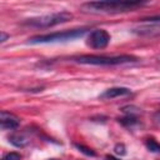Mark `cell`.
Returning <instances> with one entry per match:
<instances>
[{
	"instance_id": "cell-1",
	"label": "cell",
	"mask_w": 160,
	"mask_h": 160,
	"mask_svg": "<svg viewBox=\"0 0 160 160\" xmlns=\"http://www.w3.org/2000/svg\"><path fill=\"white\" fill-rule=\"evenodd\" d=\"M142 5H145L142 1H90L84 2L81 9L94 14H118L131 11Z\"/></svg>"
},
{
	"instance_id": "cell-2",
	"label": "cell",
	"mask_w": 160,
	"mask_h": 160,
	"mask_svg": "<svg viewBox=\"0 0 160 160\" xmlns=\"http://www.w3.org/2000/svg\"><path fill=\"white\" fill-rule=\"evenodd\" d=\"M72 19V14L69 11H59V12H52V14H46L31 19H26L22 25L35 28V29H46V28H52L64 22H68Z\"/></svg>"
},
{
	"instance_id": "cell-3",
	"label": "cell",
	"mask_w": 160,
	"mask_h": 160,
	"mask_svg": "<svg viewBox=\"0 0 160 160\" xmlns=\"http://www.w3.org/2000/svg\"><path fill=\"white\" fill-rule=\"evenodd\" d=\"M74 60L79 64H86V65H121V64L134 62L138 60V58L132 55H115V56L80 55L78 58H74Z\"/></svg>"
},
{
	"instance_id": "cell-4",
	"label": "cell",
	"mask_w": 160,
	"mask_h": 160,
	"mask_svg": "<svg viewBox=\"0 0 160 160\" xmlns=\"http://www.w3.org/2000/svg\"><path fill=\"white\" fill-rule=\"evenodd\" d=\"M88 32V29H72V30H66V31H58V32H51V34H45V35H36L29 39V44H48V42H60V41H69V40H75L78 38L84 36Z\"/></svg>"
},
{
	"instance_id": "cell-5",
	"label": "cell",
	"mask_w": 160,
	"mask_h": 160,
	"mask_svg": "<svg viewBox=\"0 0 160 160\" xmlns=\"http://www.w3.org/2000/svg\"><path fill=\"white\" fill-rule=\"evenodd\" d=\"M111 40L110 34L104 29H95L92 30L86 40L88 46L92 49H105Z\"/></svg>"
},
{
	"instance_id": "cell-6",
	"label": "cell",
	"mask_w": 160,
	"mask_h": 160,
	"mask_svg": "<svg viewBox=\"0 0 160 160\" xmlns=\"http://www.w3.org/2000/svg\"><path fill=\"white\" fill-rule=\"evenodd\" d=\"M20 125V119L6 110H2L0 112V126L2 130H15Z\"/></svg>"
},
{
	"instance_id": "cell-7",
	"label": "cell",
	"mask_w": 160,
	"mask_h": 160,
	"mask_svg": "<svg viewBox=\"0 0 160 160\" xmlns=\"http://www.w3.org/2000/svg\"><path fill=\"white\" fill-rule=\"evenodd\" d=\"M132 91L128 88H122V86H116V88H110L108 90H105L100 96L99 99L101 100H111V99H115V98H121V96H129L131 95Z\"/></svg>"
},
{
	"instance_id": "cell-8",
	"label": "cell",
	"mask_w": 160,
	"mask_h": 160,
	"mask_svg": "<svg viewBox=\"0 0 160 160\" xmlns=\"http://www.w3.org/2000/svg\"><path fill=\"white\" fill-rule=\"evenodd\" d=\"M8 140L11 145L16 148H25L30 142L29 136H26L24 132H12L11 135L8 136Z\"/></svg>"
},
{
	"instance_id": "cell-9",
	"label": "cell",
	"mask_w": 160,
	"mask_h": 160,
	"mask_svg": "<svg viewBox=\"0 0 160 160\" xmlns=\"http://www.w3.org/2000/svg\"><path fill=\"white\" fill-rule=\"evenodd\" d=\"M118 121L122 126H125V128H132V126H135V125L139 124L138 116H130V115H126L124 118H118Z\"/></svg>"
},
{
	"instance_id": "cell-10",
	"label": "cell",
	"mask_w": 160,
	"mask_h": 160,
	"mask_svg": "<svg viewBox=\"0 0 160 160\" xmlns=\"http://www.w3.org/2000/svg\"><path fill=\"white\" fill-rule=\"evenodd\" d=\"M120 111L124 112L125 115H130V116H138V115L142 114V110L135 105H125V106L120 108Z\"/></svg>"
},
{
	"instance_id": "cell-11",
	"label": "cell",
	"mask_w": 160,
	"mask_h": 160,
	"mask_svg": "<svg viewBox=\"0 0 160 160\" xmlns=\"http://www.w3.org/2000/svg\"><path fill=\"white\" fill-rule=\"evenodd\" d=\"M145 146L150 152L160 154V142H158L155 139H146L145 140Z\"/></svg>"
},
{
	"instance_id": "cell-12",
	"label": "cell",
	"mask_w": 160,
	"mask_h": 160,
	"mask_svg": "<svg viewBox=\"0 0 160 160\" xmlns=\"http://www.w3.org/2000/svg\"><path fill=\"white\" fill-rule=\"evenodd\" d=\"M74 146L80 151V152H82V154H85L86 156H96V152L92 150V149H90L89 146H85V145H82V144H74Z\"/></svg>"
},
{
	"instance_id": "cell-13",
	"label": "cell",
	"mask_w": 160,
	"mask_h": 160,
	"mask_svg": "<svg viewBox=\"0 0 160 160\" xmlns=\"http://www.w3.org/2000/svg\"><path fill=\"white\" fill-rule=\"evenodd\" d=\"M114 151H115V154H118V155H120V156L126 155V148H125L124 144H116V145L114 146Z\"/></svg>"
},
{
	"instance_id": "cell-14",
	"label": "cell",
	"mask_w": 160,
	"mask_h": 160,
	"mask_svg": "<svg viewBox=\"0 0 160 160\" xmlns=\"http://www.w3.org/2000/svg\"><path fill=\"white\" fill-rule=\"evenodd\" d=\"M2 160H21V155L19 154V152H9V154H6L4 158H2Z\"/></svg>"
},
{
	"instance_id": "cell-15",
	"label": "cell",
	"mask_w": 160,
	"mask_h": 160,
	"mask_svg": "<svg viewBox=\"0 0 160 160\" xmlns=\"http://www.w3.org/2000/svg\"><path fill=\"white\" fill-rule=\"evenodd\" d=\"M141 21H149V22H160V15H155V16L144 18V19H141Z\"/></svg>"
},
{
	"instance_id": "cell-16",
	"label": "cell",
	"mask_w": 160,
	"mask_h": 160,
	"mask_svg": "<svg viewBox=\"0 0 160 160\" xmlns=\"http://www.w3.org/2000/svg\"><path fill=\"white\" fill-rule=\"evenodd\" d=\"M0 36H1V38H0V42H5V41L10 38V35L6 34L5 31H1V32H0Z\"/></svg>"
},
{
	"instance_id": "cell-17",
	"label": "cell",
	"mask_w": 160,
	"mask_h": 160,
	"mask_svg": "<svg viewBox=\"0 0 160 160\" xmlns=\"http://www.w3.org/2000/svg\"><path fill=\"white\" fill-rule=\"evenodd\" d=\"M152 118H154V120H155V121L160 122V110L155 111V112H154V115H152Z\"/></svg>"
},
{
	"instance_id": "cell-18",
	"label": "cell",
	"mask_w": 160,
	"mask_h": 160,
	"mask_svg": "<svg viewBox=\"0 0 160 160\" xmlns=\"http://www.w3.org/2000/svg\"><path fill=\"white\" fill-rule=\"evenodd\" d=\"M105 160H120V159H118L115 156H111V155H106L105 156Z\"/></svg>"
},
{
	"instance_id": "cell-19",
	"label": "cell",
	"mask_w": 160,
	"mask_h": 160,
	"mask_svg": "<svg viewBox=\"0 0 160 160\" xmlns=\"http://www.w3.org/2000/svg\"><path fill=\"white\" fill-rule=\"evenodd\" d=\"M51 160H56V159H51Z\"/></svg>"
}]
</instances>
